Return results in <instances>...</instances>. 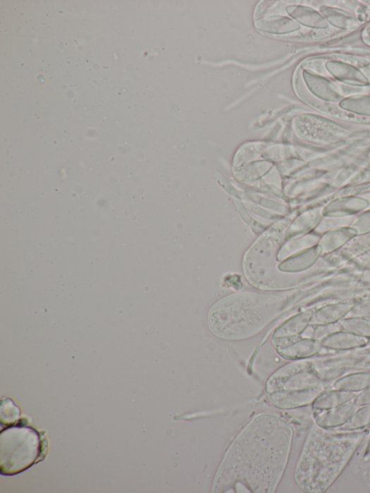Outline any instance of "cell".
<instances>
[{
    "mask_svg": "<svg viewBox=\"0 0 370 493\" xmlns=\"http://www.w3.org/2000/svg\"><path fill=\"white\" fill-rule=\"evenodd\" d=\"M370 423V404L365 408L358 409L350 420L344 425L343 429L351 430L366 426Z\"/></svg>",
    "mask_w": 370,
    "mask_h": 493,
    "instance_id": "15",
    "label": "cell"
},
{
    "mask_svg": "<svg viewBox=\"0 0 370 493\" xmlns=\"http://www.w3.org/2000/svg\"><path fill=\"white\" fill-rule=\"evenodd\" d=\"M280 294L242 293L217 303L209 315L211 330L226 340L248 339L270 324L286 308Z\"/></svg>",
    "mask_w": 370,
    "mask_h": 493,
    "instance_id": "3",
    "label": "cell"
},
{
    "mask_svg": "<svg viewBox=\"0 0 370 493\" xmlns=\"http://www.w3.org/2000/svg\"><path fill=\"white\" fill-rule=\"evenodd\" d=\"M350 303H338L325 306L313 315L311 324L313 325H326L337 324L343 317H347L353 308Z\"/></svg>",
    "mask_w": 370,
    "mask_h": 493,
    "instance_id": "8",
    "label": "cell"
},
{
    "mask_svg": "<svg viewBox=\"0 0 370 493\" xmlns=\"http://www.w3.org/2000/svg\"><path fill=\"white\" fill-rule=\"evenodd\" d=\"M292 440V427L280 417L256 415L228 449L212 492H274L286 470Z\"/></svg>",
    "mask_w": 370,
    "mask_h": 493,
    "instance_id": "1",
    "label": "cell"
},
{
    "mask_svg": "<svg viewBox=\"0 0 370 493\" xmlns=\"http://www.w3.org/2000/svg\"><path fill=\"white\" fill-rule=\"evenodd\" d=\"M355 402L350 401L340 407L330 410L317 419V424L321 427H331L345 425L354 413L358 410Z\"/></svg>",
    "mask_w": 370,
    "mask_h": 493,
    "instance_id": "11",
    "label": "cell"
},
{
    "mask_svg": "<svg viewBox=\"0 0 370 493\" xmlns=\"http://www.w3.org/2000/svg\"><path fill=\"white\" fill-rule=\"evenodd\" d=\"M347 317H370V300L363 301L358 305L353 306Z\"/></svg>",
    "mask_w": 370,
    "mask_h": 493,
    "instance_id": "18",
    "label": "cell"
},
{
    "mask_svg": "<svg viewBox=\"0 0 370 493\" xmlns=\"http://www.w3.org/2000/svg\"><path fill=\"white\" fill-rule=\"evenodd\" d=\"M280 2L278 1H265L256 10L255 20L256 21L263 19L264 18L272 16L273 14L278 13V7L280 6Z\"/></svg>",
    "mask_w": 370,
    "mask_h": 493,
    "instance_id": "16",
    "label": "cell"
},
{
    "mask_svg": "<svg viewBox=\"0 0 370 493\" xmlns=\"http://www.w3.org/2000/svg\"><path fill=\"white\" fill-rule=\"evenodd\" d=\"M367 338L359 336L347 331H338L321 341L322 346L329 349L343 351L354 349L368 343Z\"/></svg>",
    "mask_w": 370,
    "mask_h": 493,
    "instance_id": "9",
    "label": "cell"
},
{
    "mask_svg": "<svg viewBox=\"0 0 370 493\" xmlns=\"http://www.w3.org/2000/svg\"><path fill=\"white\" fill-rule=\"evenodd\" d=\"M357 396L354 392L340 390L323 393L313 402L312 408L316 412L330 410L353 401Z\"/></svg>",
    "mask_w": 370,
    "mask_h": 493,
    "instance_id": "10",
    "label": "cell"
},
{
    "mask_svg": "<svg viewBox=\"0 0 370 493\" xmlns=\"http://www.w3.org/2000/svg\"><path fill=\"white\" fill-rule=\"evenodd\" d=\"M321 348V341L314 339H303L289 346L278 354L286 360H300L317 355Z\"/></svg>",
    "mask_w": 370,
    "mask_h": 493,
    "instance_id": "6",
    "label": "cell"
},
{
    "mask_svg": "<svg viewBox=\"0 0 370 493\" xmlns=\"http://www.w3.org/2000/svg\"><path fill=\"white\" fill-rule=\"evenodd\" d=\"M255 26L260 32L275 36L289 34L297 28V25L292 20L278 15L257 20Z\"/></svg>",
    "mask_w": 370,
    "mask_h": 493,
    "instance_id": "7",
    "label": "cell"
},
{
    "mask_svg": "<svg viewBox=\"0 0 370 493\" xmlns=\"http://www.w3.org/2000/svg\"><path fill=\"white\" fill-rule=\"evenodd\" d=\"M315 326L316 327H315L314 339L319 341H322L325 338L336 332L343 331L338 323Z\"/></svg>",
    "mask_w": 370,
    "mask_h": 493,
    "instance_id": "17",
    "label": "cell"
},
{
    "mask_svg": "<svg viewBox=\"0 0 370 493\" xmlns=\"http://www.w3.org/2000/svg\"><path fill=\"white\" fill-rule=\"evenodd\" d=\"M362 437L359 433L328 432L319 425L312 428L295 472L297 485L306 492L327 489L343 472Z\"/></svg>",
    "mask_w": 370,
    "mask_h": 493,
    "instance_id": "2",
    "label": "cell"
},
{
    "mask_svg": "<svg viewBox=\"0 0 370 493\" xmlns=\"http://www.w3.org/2000/svg\"><path fill=\"white\" fill-rule=\"evenodd\" d=\"M341 330L362 337H370V322L366 318L347 317L338 322Z\"/></svg>",
    "mask_w": 370,
    "mask_h": 493,
    "instance_id": "13",
    "label": "cell"
},
{
    "mask_svg": "<svg viewBox=\"0 0 370 493\" xmlns=\"http://www.w3.org/2000/svg\"><path fill=\"white\" fill-rule=\"evenodd\" d=\"M355 403L358 406L370 404V387L358 395L355 399Z\"/></svg>",
    "mask_w": 370,
    "mask_h": 493,
    "instance_id": "19",
    "label": "cell"
},
{
    "mask_svg": "<svg viewBox=\"0 0 370 493\" xmlns=\"http://www.w3.org/2000/svg\"><path fill=\"white\" fill-rule=\"evenodd\" d=\"M44 451L40 433L25 425H11L0 434V472L15 475L30 468Z\"/></svg>",
    "mask_w": 370,
    "mask_h": 493,
    "instance_id": "5",
    "label": "cell"
},
{
    "mask_svg": "<svg viewBox=\"0 0 370 493\" xmlns=\"http://www.w3.org/2000/svg\"><path fill=\"white\" fill-rule=\"evenodd\" d=\"M323 392L321 382L308 361L284 365L273 372L266 385V394L276 408L291 410L314 402Z\"/></svg>",
    "mask_w": 370,
    "mask_h": 493,
    "instance_id": "4",
    "label": "cell"
},
{
    "mask_svg": "<svg viewBox=\"0 0 370 493\" xmlns=\"http://www.w3.org/2000/svg\"><path fill=\"white\" fill-rule=\"evenodd\" d=\"M20 417V410L18 406L8 398H4L0 408V420L1 425L11 426L15 425Z\"/></svg>",
    "mask_w": 370,
    "mask_h": 493,
    "instance_id": "14",
    "label": "cell"
},
{
    "mask_svg": "<svg viewBox=\"0 0 370 493\" xmlns=\"http://www.w3.org/2000/svg\"><path fill=\"white\" fill-rule=\"evenodd\" d=\"M370 387V372L354 374L334 384L335 390L357 392Z\"/></svg>",
    "mask_w": 370,
    "mask_h": 493,
    "instance_id": "12",
    "label": "cell"
}]
</instances>
